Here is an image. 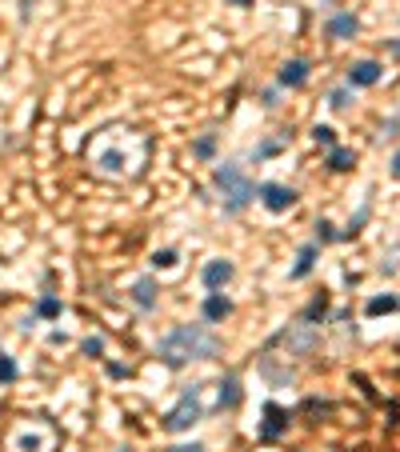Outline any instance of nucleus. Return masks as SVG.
I'll use <instances>...</instances> for the list:
<instances>
[{"instance_id": "obj_16", "label": "nucleus", "mask_w": 400, "mask_h": 452, "mask_svg": "<svg viewBox=\"0 0 400 452\" xmlns=\"http://www.w3.org/2000/svg\"><path fill=\"white\" fill-rule=\"evenodd\" d=\"M352 164H356V152H349V148H328V169L344 172V169H352Z\"/></svg>"}, {"instance_id": "obj_6", "label": "nucleus", "mask_w": 400, "mask_h": 452, "mask_svg": "<svg viewBox=\"0 0 400 452\" xmlns=\"http://www.w3.org/2000/svg\"><path fill=\"white\" fill-rule=\"evenodd\" d=\"M280 344L288 348V356H313L320 348V336L313 324H292L288 332H280Z\"/></svg>"}, {"instance_id": "obj_13", "label": "nucleus", "mask_w": 400, "mask_h": 452, "mask_svg": "<svg viewBox=\"0 0 400 452\" xmlns=\"http://www.w3.org/2000/svg\"><path fill=\"white\" fill-rule=\"evenodd\" d=\"M228 312H232V305H228L220 293H213L208 300H204V320H213V324H216V320H225Z\"/></svg>"}, {"instance_id": "obj_8", "label": "nucleus", "mask_w": 400, "mask_h": 452, "mask_svg": "<svg viewBox=\"0 0 400 452\" xmlns=\"http://www.w3.org/2000/svg\"><path fill=\"white\" fill-rule=\"evenodd\" d=\"M228 281H232V264H228V260H208V264H204V288H208V293H220Z\"/></svg>"}, {"instance_id": "obj_1", "label": "nucleus", "mask_w": 400, "mask_h": 452, "mask_svg": "<svg viewBox=\"0 0 400 452\" xmlns=\"http://www.w3.org/2000/svg\"><path fill=\"white\" fill-rule=\"evenodd\" d=\"M88 160L92 169L113 176V181H125V176H137L149 160V140L137 128H104L88 140Z\"/></svg>"}, {"instance_id": "obj_22", "label": "nucleus", "mask_w": 400, "mask_h": 452, "mask_svg": "<svg viewBox=\"0 0 400 452\" xmlns=\"http://www.w3.org/2000/svg\"><path fill=\"white\" fill-rule=\"evenodd\" d=\"M152 264H156V269H176V252H173V248H164V252L152 257Z\"/></svg>"}, {"instance_id": "obj_26", "label": "nucleus", "mask_w": 400, "mask_h": 452, "mask_svg": "<svg viewBox=\"0 0 400 452\" xmlns=\"http://www.w3.org/2000/svg\"><path fill=\"white\" fill-rule=\"evenodd\" d=\"M344 104H349V92H344V88H340V92H332V109H344Z\"/></svg>"}, {"instance_id": "obj_9", "label": "nucleus", "mask_w": 400, "mask_h": 452, "mask_svg": "<svg viewBox=\"0 0 400 452\" xmlns=\"http://www.w3.org/2000/svg\"><path fill=\"white\" fill-rule=\"evenodd\" d=\"M376 80H380V64L376 61H361L349 68V85L352 88H373Z\"/></svg>"}, {"instance_id": "obj_31", "label": "nucleus", "mask_w": 400, "mask_h": 452, "mask_svg": "<svg viewBox=\"0 0 400 452\" xmlns=\"http://www.w3.org/2000/svg\"><path fill=\"white\" fill-rule=\"evenodd\" d=\"M125 452H128V448H125Z\"/></svg>"}, {"instance_id": "obj_11", "label": "nucleus", "mask_w": 400, "mask_h": 452, "mask_svg": "<svg viewBox=\"0 0 400 452\" xmlns=\"http://www.w3.org/2000/svg\"><path fill=\"white\" fill-rule=\"evenodd\" d=\"M356 28H361V25H356V16H352V13H337L332 20H328V37H332V40H349Z\"/></svg>"}, {"instance_id": "obj_25", "label": "nucleus", "mask_w": 400, "mask_h": 452, "mask_svg": "<svg viewBox=\"0 0 400 452\" xmlns=\"http://www.w3.org/2000/svg\"><path fill=\"white\" fill-rule=\"evenodd\" d=\"M208 152H213V136H204V140L196 145V157H208Z\"/></svg>"}, {"instance_id": "obj_2", "label": "nucleus", "mask_w": 400, "mask_h": 452, "mask_svg": "<svg viewBox=\"0 0 400 452\" xmlns=\"http://www.w3.org/2000/svg\"><path fill=\"white\" fill-rule=\"evenodd\" d=\"M156 353H161L164 365H188V360H208V356L220 353V336L208 332L204 324H180V329L164 332L161 344H156Z\"/></svg>"}, {"instance_id": "obj_20", "label": "nucleus", "mask_w": 400, "mask_h": 452, "mask_svg": "<svg viewBox=\"0 0 400 452\" xmlns=\"http://www.w3.org/2000/svg\"><path fill=\"white\" fill-rule=\"evenodd\" d=\"M0 380H4V384L16 380V365H13V356H8V353H0Z\"/></svg>"}, {"instance_id": "obj_17", "label": "nucleus", "mask_w": 400, "mask_h": 452, "mask_svg": "<svg viewBox=\"0 0 400 452\" xmlns=\"http://www.w3.org/2000/svg\"><path fill=\"white\" fill-rule=\"evenodd\" d=\"M396 308H400V300H396V296H373L364 312H368V317H385V312H396Z\"/></svg>"}, {"instance_id": "obj_21", "label": "nucleus", "mask_w": 400, "mask_h": 452, "mask_svg": "<svg viewBox=\"0 0 400 452\" xmlns=\"http://www.w3.org/2000/svg\"><path fill=\"white\" fill-rule=\"evenodd\" d=\"M313 136H316V145H328V148H337V145H332V140H337V133H332L328 124H316V128H313Z\"/></svg>"}, {"instance_id": "obj_12", "label": "nucleus", "mask_w": 400, "mask_h": 452, "mask_svg": "<svg viewBox=\"0 0 400 452\" xmlns=\"http://www.w3.org/2000/svg\"><path fill=\"white\" fill-rule=\"evenodd\" d=\"M308 80V64L304 61H288L285 68H280V85H288V88H300Z\"/></svg>"}, {"instance_id": "obj_14", "label": "nucleus", "mask_w": 400, "mask_h": 452, "mask_svg": "<svg viewBox=\"0 0 400 452\" xmlns=\"http://www.w3.org/2000/svg\"><path fill=\"white\" fill-rule=\"evenodd\" d=\"M132 300H137L140 308H152L156 305V284L144 276V281H137V288H132Z\"/></svg>"}, {"instance_id": "obj_7", "label": "nucleus", "mask_w": 400, "mask_h": 452, "mask_svg": "<svg viewBox=\"0 0 400 452\" xmlns=\"http://www.w3.org/2000/svg\"><path fill=\"white\" fill-rule=\"evenodd\" d=\"M261 204L268 208V212H285V208L296 204V193L285 188V184H261Z\"/></svg>"}, {"instance_id": "obj_23", "label": "nucleus", "mask_w": 400, "mask_h": 452, "mask_svg": "<svg viewBox=\"0 0 400 452\" xmlns=\"http://www.w3.org/2000/svg\"><path fill=\"white\" fill-rule=\"evenodd\" d=\"M85 353L88 356H104V341H100V336H88V341H85Z\"/></svg>"}, {"instance_id": "obj_15", "label": "nucleus", "mask_w": 400, "mask_h": 452, "mask_svg": "<svg viewBox=\"0 0 400 452\" xmlns=\"http://www.w3.org/2000/svg\"><path fill=\"white\" fill-rule=\"evenodd\" d=\"M313 264H316V245L300 248V257H296V269H292V281H300V276H308V272H313Z\"/></svg>"}, {"instance_id": "obj_10", "label": "nucleus", "mask_w": 400, "mask_h": 452, "mask_svg": "<svg viewBox=\"0 0 400 452\" xmlns=\"http://www.w3.org/2000/svg\"><path fill=\"white\" fill-rule=\"evenodd\" d=\"M285 424H288V413H285V408H276V404H268V408H264L261 436H264V440H273V436H276V432H280Z\"/></svg>"}, {"instance_id": "obj_30", "label": "nucleus", "mask_w": 400, "mask_h": 452, "mask_svg": "<svg viewBox=\"0 0 400 452\" xmlns=\"http://www.w3.org/2000/svg\"><path fill=\"white\" fill-rule=\"evenodd\" d=\"M232 4H249V0H232Z\"/></svg>"}, {"instance_id": "obj_18", "label": "nucleus", "mask_w": 400, "mask_h": 452, "mask_svg": "<svg viewBox=\"0 0 400 452\" xmlns=\"http://www.w3.org/2000/svg\"><path fill=\"white\" fill-rule=\"evenodd\" d=\"M237 401H240V384H237L232 377H228L225 384H220V404H228V408H232Z\"/></svg>"}, {"instance_id": "obj_29", "label": "nucleus", "mask_w": 400, "mask_h": 452, "mask_svg": "<svg viewBox=\"0 0 400 452\" xmlns=\"http://www.w3.org/2000/svg\"><path fill=\"white\" fill-rule=\"evenodd\" d=\"M392 52H396V56H400V40H392Z\"/></svg>"}, {"instance_id": "obj_3", "label": "nucleus", "mask_w": 400, "mask_h": 452, "mask_svg": "<svg viewBox=\"0 0 400 452\" xmlns=\"http://www.w3.org/2000/svg\"><path fill=\"white\" fill-rule=\"evenodd\" d=\"M216 188L225 193V208H228V212H240V208L256 196V184L244 176L240 164H220V169H216Z\"/></svg>"}, {"instance_id": "obj_5", "label": "nucleus", "mask_w": 400, "mask_h": 452, "mask_svg": "<svg viewBox=\"0 0 400 452\" xmlns=\"http://www.w3.org/2000/svg\"><path fill=\"white\" fill-rule=\"evenodd\" d=\"M8 452H52V428L44 420H25L13 428Z\"/></svg>"}, {"instance_id": "obj_19", "label": "nucleus", "mask_w": 400, "mask_h": 452, "mask_svg": "<svg viewBox=\"0 0 400 452\" xmlns=\"http://www.w3.org/2000/svg\"><path fill=\"white\" fill-rule=\"evenodd\" d=\"M37 317H61V300H56V296H44V300H40L37 305Z\"/></svg>"}, {"instance_id": "obj_27", "label": "nucleus", "mask_w": 400, "mask_h": 452, "mask_svg": "<svg viewBox=\"0 0 400 452\" xmlns=\"http://www.w3.org/2000/svg\"><path fill=\"white\" fill-rule=\"evenodd\" d=\"M168 452H204L200 444H176V448H168Z\"/></svg>"}, {"instance_id": "obj_24", "label": "nucleus", "mask_w": 400, "mask_h": 452, "mask_svg": "<svg viewBox=\"0 0 400 452\" xmlns=\"http://www.w3.org/2000/svg\"><path fill=\"white\" fill-rule=\"evenodd\" d=\"M316 236H320V240H337V233H332V224H328V220L316 224Z\"/></svg>"}, {"instance_id": "obj_4", "label": "nucleus", "mask_w": 400, "mask_h": 452, "mask_svg": "<svg viewBox=\"0 0 400 452\" xmlns=\"http://www.w3.org/2000/svg\"><path fill=\"white\" fill-rule=\"evenodd\" d=\"M208 413V401H204V384H196V389H188L185 396H180V404H176L173 413L164 416V428L168 432H188L192 424H200V416Z\"/></svg>"}, {"instance_id": "obj_28", "label": "nucleus", "mask_w": 400, "mask_h": 452, "mask_svg": "<svg viewBox=\"0 0 400 452\" xmlns=\"http://www.w3.org/2000/svg\"><path fill=\"white\" fill-rule=\"evenodd\" d=\"M392 176L400 181V148H396V157H392Z\"/></svg>"}]
</instances>
